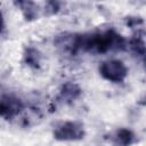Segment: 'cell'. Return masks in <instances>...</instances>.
<instances>
[{
	"label": "cell",
	"mask_w": 146,
	"mask_h": 146,
	"mask_svg": "<svg viewBox=\"0 0 146 146\" xmlns=\"http://www.w3.org/2000/svg\"><path fill=\"white\" fill-rule=\"evenodd\" d=\"M136 139L135 133L129 129H119L114 135V141L121 146H130Z\"/></svg>",
	"instance_id": "8992f818"
},
{
	"label": "cell",
	"mask_w": 146,
	"mask_h": 146,
	"mask_svg": "<svg viewBox=\"0 0 146 146\" xmlns=\"http://www.w3.org/2000/svg\"><path fill=\"white\" fill-rule=\"evenodd\" d=\"M24 60L31 67H39L41 62V54L38 49L33 47H29L24 52Z\"/></svg>",
	"instance_id": "52a82bcc"
},
{
	"label": "cell",
	"mask_w": 146,
	"mask_h": 146,
	"mask_svg": "<svg viewBox=\"0 0 146 146\" xmlns=\"http://www.w3.org/2000/svg\"><path fill=\"white\" fill-rule=\"evenodd\" d=\"M17 6H19L23 10V14L25 16L26 19H34L38 14H36V9L35 8V3L34 2H29V1H22V2H16Z\"/></svg>",
	"instance_id": "ba28073f"
},
{
	"label": "cell",
	"mask_w": 146,
	"mask_h": 146,
	"mask_svg": "<svg viewBox=\"0 0 146 146\" xmlns=\"http://www.w3.org/2000/svg\"><path fill=\"white\" fill-rule=\"evenodd\" d=\"M130 47L131 49L135 51V54L139 55V56H144L145 52V46H144V41L141 38H133L130 41Z\"/></svg>",
	"instance_id": "9c48e42d"
},
{
	"label": "cell",
	"mask_w": 146,
	"mask_h": 146,
	"mask_svg": "<svg viewBox=\"0 0 146 146\" xmlns=\"http://www.w3.org/2000/svg\"><path fill=\"white\" fill-rule=\"evenodd\" d=\"M125 46V39L114 30L76 35L75 38V52L78 50H84L94 54H105L112 50H122Z\"/></svg>",
	"instance_id": "6da1fadb"
},
{
	"label": "cell",
	"mask_w": 146,
	"mask_h": 146,
	"mask_svg": "<svg viewBox=\"0 0 146 146\" xmlns=\"http://www.w3.org/2000/svg\"><path fill=\"white\" fill-rule=\"evenodd\" d=\"M83 124L78 121H66L59 124L54 131V138L60 141L80 140L84 137Z\"/></svg>",
	"instance_id": "3957f363"
},
{
	"label": "cell",
	"mask_w": 146,
	"mask_h": 146,
	"mask_svg": "<svg viewBox=\"0 0 146 146\" xmlns=\"http://www.w3.org/2000/svg\"><path fill=\"white\" fill-rule=\"evenodd\" d=\"M2 27H3V19H2V14L0 11V31L2 30Z\"/></svg>",
	"instance_id": "30bf717a"
},
{
	"label": "cell",
	"mask_w": 146,
	"mask_h": 146,
	"mask_svg": "<svg viewBox=\"0 0 146 146\" xmlns=\"http://www.w3.org/2000/svg\"><path fill=\"white\" fill-rule=\"evenodd\" d=\"M81 94H82V90H81V88L76 83H74V82H66L60 88L58 99H60L64 103H72L75 99H78Z\"/></svg>",
	"instance_id": "5b68a950"
},
{
	"label": "cell",
	"mask_w": 146,
	"mask_h": 146,
	"mask_svg": "<svg viewBox=\"0 0 146 146\" xmlns=\"http://www.w3.org/2000/svg\"><path fill=\"white\" fill-rule=\"evenodd\" d=\"M99 73L100 75L111 82L120 83L124 81V79L128 75V68L123 64V62L119 59H111L103 62L99 66Z\"/></svg>",
	"instance_id": "7a4b0ae2"
},
{
	"label": "cell",
	"mask_w": 146,
	"mask_h": 146,
	"mask_svg": "<svg viewBox=\"0 0 146 146\" xmlns=\"http://www.w3.org/2000/svg\"><path fill=\"white\" fill-rule=\"evenodd\" d=\"M24 108L23 102L14 96H2L0 97V116L9 120L18 115Z\"/></svg>",
	"instance_id": "277c9868"
}]
</instances>
